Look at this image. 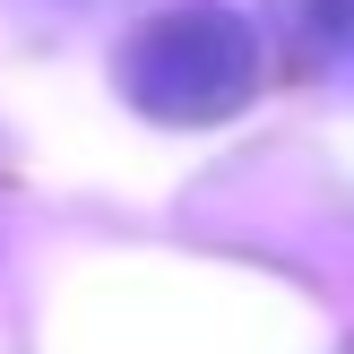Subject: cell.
<instances>
[{
	"label": "cell",
	"mask_w": 354,
	"mask_h": 354,
	"mask_svg": "<svg viewBox=\"0 0 354 354\" xmlns=\"http://www.w3.org/2000/svg\"><path fill=\"white\" fill-rule=\"evenodd\" d=\"M259 26L234 9V0H182V9H156L130 26L113 78L121 95L138 104L165 130H207V121H234L242 104L259 95Z\"/></svg>",
	"instance_id": "obj_1"
},
{
	"label": "cell",
	"mask_w": 354,
	"mask_h": 354,
	"mask_svg": "<svg viewBox=\"0 0 354 354\" xmlns=\"http://www.w3.org/2000/svg\"><path fill=\"white\" fill-rule=\"evenodd\" d=\"M286 61L294 78L354 95V0H286Z\"/></svg>",
	"instance_id": "obj_2"
}]
</instances>
